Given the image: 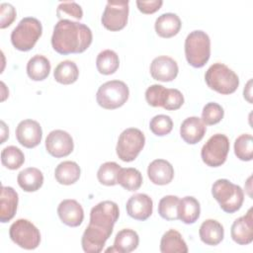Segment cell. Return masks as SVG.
<instances>
[{
    "label": "cell",
    "mask_w": 253,
    "mask_h": 253,
    "mask_svg": "<svg viewBox=\"0 0 253 253\" xmlns=\"http://www.w3.org/2000/svg\"><path fill=\"white\" fill-rule=\"evenodd\" d=\"M92 40V31L85 24L63 19L53 28L51 45L59 54L81 53L90 46Z\"/></svg>",
    "instance_id": "1"
},
{
    "label": "cell",
    "mask_w": 253,
    "mask_h": 253,
    "mask_svg": "<svg viewBox=\"0 0 253 253\" xmlns=\"http://www.w3.org/2000/svg\"><path fill=\"white\" fill-rule=\"evenodd\" d=\"M211 195L219 204L220 209L227 213L237 211L244 201L242 188L227 179L216 180L212 184Z\"/></svg>",
    "instance_id": "2"
},
{
    "label": "cell",
    "mask_w": 253,
    "mask_h": 253,
    "mask_svg": "<svg viewBox=\"0 0 253 253\" xmlns=\"http://www.w3.org/2000/svg\"><path fill=\"white\" fill-rule=\"evenodd\" d=\"M185 56L188 63L193 67H203L211 56L209 35L201 30L191 32L185 40Z\"/></svg>",
    "instance_id": "3"
},
{
    "label": "cell",
    "mask_w": 253,
    "mask_h": 253,
    "mask_svg": "<svg viewBox=\"0 0 253 253\" xmlns=\"http://www.w3.org/2000/svg\"><path fill=\"white\" fill-rule=\"evenodd\" d=\"M207 85L222 95H229L236 91L239 85L237 74L223 63L216 62L209 67L205 74Z\"/></svg>",
    "instance_id": "4"
},
{
    "label": "cell",
    "mask_w": 253,
    "mask_h": 253,
    "mask_svg": "<svg viewBox=\"0 0 253 253\" xmlns=\"http://www.w3.org/2000/svg\"><path fill=\"white\" fill-rule=\"evenodd\" d=\"M42 34V23L34 17L23 18L11 33L13 46L21 51L31 50Z\"/></svg>",
    "instance_id": "5"
},
{
    "label": "cell",
    "mask_w": 253,
    "mask_h": 253,
    "mask_svg": "<svg viewBox=\"0 0 253 253\" xmlns=\"http://www.w3.org/2000/svg\"><path fill=\"white\" fill-rule=\"evenodd\" d=\"M128 96V87L124 81L111 80L99 87L96 93V100L100 107L114 110L122 107L127 101Z\"/></svg>",
    "instance_id": "6"
},
{
    "label": "cell",
    "mask_w": 253,
    "mask_h": 253,
    "mask_svg": "<svg viewBox=\"0 0 253 253\" xmlns=\"http://www.w3.org/2000/svg\"><path fill=\"white\" fill-rule=\"evenodd\" d=\"M145 144L143 132L135 127L125 129L119 136L116 152L119 158L125 162L133 161Z\"/></svg>",
    "instance_id": "7"
},
{
    "label": "cell",
    "mask_w": 253,
    "mask_h": 253,
    "mask_svg": "<svg viewBox=\"0 0 253 253\" xmlns=\"http://www.w3.org/2000/svg\"><path fill=\"white\" fill-rule=\"evenodd\" d=\"M229 139L225 134L215 133L203 145L201 157L204 163L210 167L221 166L229 151Z\"/></svg>",
    "instance_id": "8"
},
{
    "label": "cell",
    "mask_w": 253,
    "mask_h": 253,
    "mask_svg": "<svg viewBox=\"0 0 253 253\" xmlns=\"http://www.w3.org/2000/svg\"><path fill=\"white\" fill-rule=\"evenodd\" d=\"M9 235L16 245L27 250L36 249L41 242L40 230L34 223L25 218H19L11 224Z\"/></svg>",
    "instance_id": "9"
},
{
    "label": "cell",
    "mask_w": 253,
    "mask_h": 253,
    "mask_svg": "<svg viewBox=\"0 0 253 253\" xmlns=\"http://www.w3.org/2000/svg\"><path fill=\"white\" fill-rule=\"evenodd\" d=\"M120 215L119 207L115 202L103 201L91 209L89 224L113 232L115 223Z\"/></svg>",
    "instance_id": "10"
},
{
    "label": "cell",
    "mask_w": 253,
    "mask_h": 253,
    "mask_svg": "<svg viewBox=\"0 0 253 253\" xmlns=\"http://www.w3.org/2000/svg\"><path fill=\"white\" fill-rule=\"evenodd\" d=\"M128 1H108L103 12L101 23L109 31L124 29L128 18Z\"/></svg>",
    "instance_id": "11"
},
{
    "label": "cell",
    "mask_w": 253,
    "mask_h": 253,
    "mask_svg": "<svg viewBox=\"0 0 253 253\" xmlns=\"http://www.w3.org/2000/svg\"><path fill=\"white\" fill-rule=\"evenodd\" d=\"M46 151L55 158L68 156L74 148L71 135L62 129L51 130L45 138Z\"/></svg>",
    "instance_id": "12"
},
{
    "label": "cell",
    "mask_w": 253,
    "mask_h": 253,
    "mask_svg": "<svg viewBox=\"0 0 253 253\" xmlns=\"http://www.w3.org/2000/svg\"><path fill=\"white\" fill-rule=\"evenodd\" d=\"M42 137V129L37 121L27 119L20 122L16 127V138L24 147L34 148L38 146Z\"/></svg>",
    "instance_id": "13"
},
{
    "label": "cell",
    "mask_w": 253,
    "mask_h": 253,
    "mask_svg": "<svg viewBox=\"0 0 253 253\" xmlns=\"http://www.w3.org/2000/svg\"><path fill=\"white\" fill-rule=\"evenodd\" d=\"M177 62L169 56L160 55L155 57L150 64V74L153 79L161 82H170L178 75Z\"/></svg>",
    "instance_id": "14"
},
{
    "label": "cell",
    "mask_w": 253,
    "mask_h": 253,
    "mask_svg": "<svg viewBox=\"0 0 253 253\" xmlns=\"http://www.w3.org/2000/svg\"><path fill=\"white\" fill-rule=\"evenodd\" d=\"M231 238L239 245L250 244L253 240V213L252 209H249L247 213L236 218L230 230Z\"/></svg>",
    "instance_id": "15"
},
{
    "label": "cell",
    "mask_w": 253,
    "mask_h": 253,
    "mask_svg": "<svg viewBox=\"0 0 253 253\" xmlns=\"http://www.w3.org/2000/svg\"><path fill=\"white\" fill-rule=\"evenodd\" d=\"M126 209L130 217L143 221L151 215L153 202L146 194H134L126 202Z\"/></svg>",
    "instance_id": "16"
},
{
    "label": "cell",
    "mask_w": 253,
    "mask_h": 253,
    "mask_svg": "<svg viewBox=\"0 0 253 253\" xmlns=\"http://www.w3.org/2000/svg\"><path fill=\"white\" fill-rule=\"evenodd\" d=\"M111 234L112 232L110 231L103 230L91 224H88L81 238V245L83 250L87 253L101 252Z\"/></svg>",
    "instance_id": "17"
},
{
    "label": "cell",
    "mask_w": 253,
    "mask_h": 253,
    "mask_svg": "<svg viewBox=\"0 0 253 253\" xmlns=\"http://www.w3.org/2000/svg\"><path fill=\"white\" fill-rule=\"evenodd\" d=\"M57 214L64 224L71 227L79 226L84 219L82 206L77 201L71 199L60 202L57 207Z\"/></svg>",
    "instance_id": "18"
},
{
    "label": "cell",
    "mask_w": 253,
    "mask_h": 253,
    "mask_svg": "<svg viewBox=\"0 0 253 253\" xmlns=\"http://www.w3.org/2000/svg\"><path fill=\"white\" fill-rule=\"evenodd\" d=\"M207 126L198 117H189L183 121L180 126V135L188 144H196L201 141L206 133Z\"/></svg>",
    "instance_id": "19"
},
{
    "label": "cell",
    "mask_w": 253,
    "mask_h": 253,
    "mask_svg": "<svg viewBox=\"0 0 253 253\" xmlns=\"http://www.w3.org/2000/svg\"><path fill=\"white\" fill-rule=\"evenodd\" d=\"M147 176L155 185H167L173 180L174 168L165 159H155L148 165Z\"/></svg>",
    "instance_id": "20"
},
{
    "label": "cell",
    "mask_w": 253,
    "mask_h": 253,
    "mask_svg": "<svg viewBox=\"0 0 253 253\" xmlns=\"http://www.w3.org/2000/svg\"><path fill=\"white\" fill-rule=\"evenodd\" d=\"M18 193L8 186L1 187V196H0V221L5 223L10 221L16 211L18 207Z\"/></svg>",
    "instance_id": "21"
},
{
    "label": "cell",
    "mask_w": 253,
    "mask_h": 253,
    "mask_svg": "<svg viewBox=\"0 0 253 253\" xmlns=\"http://www.w3.org/2000/svg\"><path fill=\"white\" fill-rule=\"evenodd\" d=\"M181 26L182 23L177 14L164 13L156 19L154 29L159 37L168 39L176 36L179 33Z\"/></svg>",
    "instance_id": "22"
},
{
    "label": "cell",
    "mask_w": 253,
    "mask_h": 253,
    "mask_svg": "<svg viewBox=\"0 0 253 253\" xmlns=\"http://www.w3.org/2000/svg\"><path fill=\"white\" fill-rule=\"evenodd\" d=\"M138 243L139 237L136 231L129 228H124L117 233L114 241V246L112 248H108L106 251L129 253L137 248Z\"/></svg>",
    "instance_id": "23"
},
{
    "label": "cell",
    "mask_w": 253,
    "mask_h": 253,
    "mask_svg": "<svg viewBox=\"0 0 253 253\" xmlns=\"http://www.w3.org/2000/svg\"><path fill=\"white\" fill-rule=\"evenodd\" d=\"M199 235L201 240L210 246L219 244L224 236V229L221 223L215 219H206L200 226Z\"/></svg>",
    "instance_id": "24"
},
{
    "label": "cell",
    "mask_w": 253,
    "mask_h": 253,
    "mask_svg": "<svg viewBox=\"0 0 253 253\" xmlns=\"http://www.w3.org/2000/svg\"><path fill=\"white\" fill-rule=\"evenodd\" d=\"M201 213V206L199 201L187 196L179 201L178 205V219L186 224H192L198 220Z\"/></svg>",
    "instance_id": "25"
},
{
    "label": "cell",
    "mask_w": 253,
    "mask_h": 253,
    "mask_svg": "<svg viewBox=\"0 0 253 253\" xmlns=\"http://www.w3.org/2000/svg\"><path fill=\"white\" fill-rule=\"evenodd\" d=\"M17 181L25 192H36L43 184V175L40 169L29 167L18 174Z\"/></svg>",
    "instance_id": "26"
},
{
    "label": "cell",
    "mask_w": 253,
    "mask_h": 253,
    "mask_svg": "<svg viewBox=\"0 0 253 253\" xmlns=\"http://www.w3.org/2000/svg\"><path fill=\"white\" fill-rule=\"evenodd\" d=\"M81 170L79 165L74 161H63L60 162L55 170L54 177L56 181L61 185H72L80 178Z\"/></svg>",
    "instance_id": "27"
},
{
    "label": "cell",
    "mask_w": 253,
    "mask_h": 253,
    "mask_svg": "<svg viewBox=\"0 0 253 253\" xmlns=\"http://www.w3.org/2000/svg\"><path fill=\"white\" fill-rule=\"evenodd\" d=\"M160 251L162 253H187L188 247L180 232L169 229L161 237Z\"/></svg>",
    "instance_id": "28"
},
{
    "label": "cell",
    "mask_w": 253,
    "mask_h": 253,
    "mask_svg": "<svg viewBox=\"0 0 253 253\" xmlns=\"http://www.w3.org/2000/svg\"><path fill=\"white\" fill-rule=\"evenodd\" d=\"M50 72L49 60L41 54H36L27 63V74L34 81L44 80Z\"/></svg>",
    "instance_id": "29"
},
{
    "label": "cell",
    "mask_w": 253,
    "mask_h": 253,
    "mask_svg": "<svg viewBox=\"0 0 253 253\" xmlns=\"http://www.w3.org/2000/svg\"><path fill=\"white\" fill-rule=\"evenodd\" d=\"M79 76V70L75 62L63 60L57 64L53 71V77L56 82L64 85L74 83Z\"/></svg>",
    "instance_id": "30"
},
{
    "label": "cell",
    "mask_w": 253,
    "mask_h": 253,
    "mask_svg": "<svg viewBox=\"0 0 253 253\" xmlns=\"http://www.w3.org/2000/svg\"><path fill=\"white\" fill-rule=\"evenodd\" d=\"M96 66L101 74H113L120 66L119 55L112 49H105L97 55Z\"/></svg>",
    "instance_id": "31"
},
{
    "label": "cell",
    "mask_w": 253,
    "mask_h": 253,
    "mask_svg": "<svg viewBox=\"0 0 253 253\" xmlns=\"http://www.w3.org/2000/svg\"><path fill=\"white\" fill-rule=\"evenodd\" d=\"M117 183L124 189L133 192L140 188L142 184V175L137 169L132 167L121 168L118 174Z\"/></svg>",
    "instance_id": "32"
},
{
    "label": "cell",
    "mask_w": 253,
    "mask_h": 253,
    "mask_svg": "<svg viewBox=\"0 0 253 253\" xmlns=\"http://www.w3.org/2000/svg\"><path fill=\"white\" fill-rule=\"evenodd\" d=\"M2 165L10 170L20 168L25 162V155L23 151L17 146L10 145L5 147L1 152Z\"/></svg>",
    "instance_id": "33"
},
{
    "label": "cell",
    "mask_w": 253,
    "mask_h": 253,
    "mask_svg": "<svg viewBox=\"0 0 253 253\" xmlns=\"http://www.w3.org/2000/svg\"><path fill=\"white\" fill-rule=\"evenodd\" d=\"M180 199L177 196L168 195L163 197L158 204V213L166 220L178 219V205Z\"/></svg>",
    "instance_id": "34"
},
{
    "label": "cell",
    "mask_w": 253,
    "mask_h": 253,
    "mask_svg": "<svg viewBox=\"0 0 253 253\" xmlns=\"http://www.w3.org/2000/svg\"><path fill=\"white\" fill-rule=\"evenodd\" d=\"M121 168L122 167L114 161H108L103 163L97 172L98 181L105 186H115L116 184H118L117 178Z\"/></svg>",
    "instance_id": "35"
},
{
    "label": "cell",
    "mask_w": 253,
    "mask_h": 253,
    "mask_svg": "<svg viewBox=\"0 0 253 253\" xmlns=\"http://www.w3.org/2000/svg\"><path fill=\"white\" fill-rule=\"evenodd\" d=\"M234 153L242 161H250L253 157V138L249 133L239 135L234 142Z\"/></svg>",
    "instance_id": "36"
},
{
    "label": "cell",
    "mask_w": 253,
    "mask_h": 253,
    "mask_svg": "<svg viewBox=\"0 0 253 253\" xmlns=\"http://www.w3.org/2000/svg\"><path fill=\"white\" fill-rule=\"evenodd\" d=\"M224 116L223 108L214 102H210L205 105L202 112V121L205 125L211 126L219 123Z\"/></svg>",
    "instance_id": "37"
},
{
    "label": "cell",
    "mask_w": 253,
    "mask_h": 253,
    "mask_svg": "<svg viewBox=\"0 0 253 253\" xmlns=\"http://www.w3.org/2000/svg\"><path fill=\"white\" fill-rule=\"evenodd\" d=\"M150 130L157 136H163L168 133L173 128V122L169 116L157 115L154 116L149 123Z\"/></svg>",
    "instance_id": "38"
},
{
    "label": "cell",
    "mask_w": 253,
    "mask_h": 253,
    "mask_svg": "<svg viewBox=\"0 0 253 253\" xmlns=\"http://www.w3.org/2000/svg\"><path fill=\"white\" fill-rule=\"evenodd\" d=\"M167 95V88L159 84L149 86L145 91V100L152 107H163Z\"/></svg>",
    "instance_id": "39"
},
{
    "label": "cell",
    "mask_w": 253,
    "mask_h": 253,
    "mask_svg": "<svg viewBox=\"0 0 253 253\" xmlns=\"http://www.w3.org/2000/svg\"><path fill=\"white\" fill-rule=\"evenodd\" d=\"M56 17L59 20L66 19V17H72L77 20H81L83 17V11L81 6L76 2H61L56 9Z\"/></svg>",
    "instance_id": "40"
},
{
    "label": "cell",
    "mask_w": 253,
    "mask_h": 253,
    "mask_svg": "<svg viewBox=\"0 0 253 253\" xmlns=\"http://www.w3.org/2000/svg\"><path fill=\"white\" fill-rule=\"evenodd\" d=\"M184 104V96L178 89L167 88V95L163 105V109L168 111H175L182 107Z\"/></svg>",
    "instance_id": "41"
},
{
    "label": "cell",
    "mask_w": 253,
    "mask_h": 253,
    "mask_svg": "<svg viewBox=\"0 0 253 253\" xmlns=\"http://www.w3.org/2000/svg\"><path fill=\"white\" fill-rule=\"evenodd\" d=\"M16 10L10 3H2L0 5V28L9 27L16 19Z\"/></svg>",
    "instance_id": "42"
},
{
    "label": "cell",
    "mask_w": 253,
    "mask_h": 253,
    "mask_svg": "<svg viewBox=\"0 0 253 253\" xmlns=\"http://www.w3.org/2000/svg\"><path fill=\"white\" fill-rule=\"evenodd\" d=\"M163 4L161 0H150V1H136L138 10L143 14H153L158 11Z\"/></svg>",
    "instance_id": "43"
},
{
    "label": "cell",
    "mask_w": 253,
    "mask_h": 253,
    "mask_svg": "<svg viewBox=\"0 0 253 253\" xmlns=\"http://www.w3.org/2000/svg\"><path fill=\"white\" fill-rule=\"evenodd\" d=\"M250 85H251V80L248 81L247 86L244 88V98H246L249 103L252 102V101H251V98H250V96H251V92H250L251 87H250Z\"/></svg>",
    "instance_id": "44"
}]
</instances>
